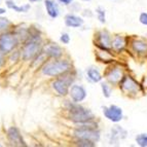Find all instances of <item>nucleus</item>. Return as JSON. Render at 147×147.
Returning a JSON list of instances; mask_svg holds the SVG:
<instances>
[{
	"mask_svg": "<svg viewBox=\"0 0 147 147\" xmlns=\"http://www.w3.org/2000/svg\"><path fill=\"white\" fill-rule=\"evenodd\" d=\"M130 42V35H125L121 33H115L113 34L112 38V52L116 57L123 55V53L127 52Z\"/></svg>",
	"mask_w": 147,
	"mask_h": 147,
	"instance_id": "obj_11",
	"label": "nucleus"
},
{
	"mask_svg": "<svg viewBox=\"0 0 147 147\" xmlns=\"http://www.w3.org/2000/svg\"><path fill=\"white\" fill-rule=\"evenodd\" d=\"M9 25L10 22L6 18H0V32H3L6 29H8Z\"/></svg>",
	"mask_w": 147,
	"mask_h": 147,
	"instance_id": "obj_26",
	"label": "nucleus"
},
{
	"mask_svg": "<svg viewBox=\"0 0 147 147\" xmlns=\"http://www.w3.org/2000/svg\"><path fill=\"white\" fill-rule=\"evenodd\" d=\"M41 49V41H40L39 36L38 37H32L29 41L25 44L22 49V58L25 61L33 59L39 54Z\"/></svg>",
	"mask_w": 147,
	"mask_h": 147,
	"instance_id": "obj_10",
	"label": "nucleus"
},
{
	"mask_svg": "<svg viewBox=\"0 0 147 147\" xmlns=\"http://www.w3.org/2000/svg\"><path fill=\"white\" fill-rule=\"evenodd\" d=\"M67 113H68V118L75 125H81L88 121H93L97 119L95 113L80 103H76L73 101H66L65 103Z\"/></svg>",
	"mask_w": 147,
	"mask_h": 147,
	"instance_id": "obj_1",
	"label": "nucleus"
},
{
	"mask_svg": "<svg viewBox=\"0 0 147 147\" xmlns=\"http://www.w3.org/2000/svg\"><path fill=\"white\" fill-rule=\"evenodd\" d=\"M135 142L139 147H147V133H140L135 137Z\"/></svg>",
	"mask_w": 147,
	"mask_h": 147,
	"instance_id": "obj_24",
	"label": "nucleus"
},
{
	"mask_svg": "<svg viewBox=\"0 0 147 147\" xmlns=\"http://www.w3.org/2000/svg\"><path fill=\"white\" fill-rule=\"evenodd\" d=\"M102 112L103 115L108 121L112 123H119L123 121L125 114H123V108L116 104H110L107 106H102Z\"/></svg>",
	"mask_w": 147,
	"mask_h": 147,
	"instance_id": "obj_9",
	"label": "nucleus"
},
{
	"mask_svg": "<svg viewBox=\"0 0 147 147\" xmlns=\"http://www.w3.org/2000/svg\"><path fill=\"white\" fill-rule=\"evenodd\" d=\"M100 88H101V92H102V95L105 99H109L111 98V96H112L113 93V86H111L109 82L103 79V80L100 82Z\"/></svg>",
	"mask_w": 147,
	"mask_h": 147,
	"instance_id": "obj_21",
	"label": "nucleus"
},
{
	"mask_svg": "<svg viewBox=\"0 0 147 147\" xmlns=\"http://www.w3.org/2000/svg\"><path fill=\"white\" fill-rule=\"evenodd\" d=\"M123 96L130 99H137L145 94V86L141 84L135 76L127 71L123 78L120 80L117 86Z\"/></svg>",
	"mask_w": 147,
	"mask_h": 147,
	"instance_id": "obj_2",
	"label": "nucleus"
},
{
	"mask_svg": "<svg viewBox=\"0 0 147 147\" xmlns=\"http://www.w3.org/2000/svg\"><path fill=\"white\" fill-rule=\"evenodd\" d=\"M64 23L67 27L77 29V28H80L84 26V20L82 17L75 15V13H67L64 18Z\"/></svg>",
	"mask_w": 147,
	"mask_h": 147,
	"instance_id": "obj_18",
	"label": "nucleus"
},
{
	"mask_svg": "<svg viewBox=\"0 0 147 147\" xmlns=\"http://www.w3.org/2000/svg\"><path fill=\"white\" fill-rule=\"evenodd\" d=\"M96 60L100 63L104 64V65H109V64L113 63V62L117 61V57L111 52H106V51H102V49H96L95 52Z\"/></svg>",
	"mask_w": 147,
	"mask_h": 147,
	"instance_id": "obj_15",
	"label": "nucleus"
},
{
	"mask_svg": "<svg viewBox=\"0 0 147 147\" xmlns=\"http://www.w3.org/2000/svg\"><path fill=\"white\" fill-rule=\"evenodd\" d=\"M3 54L4 53H2L1 51H0V66L2 65L3 63H4V58H3Z\"/></svg>",
	"mask_w": 147,
	"mask_h": 147,
	"instance_id": "obj_30",
	"label": "nucleus"
},
{
	"mask_svg": "<svg viewBox=\"0 0 147 147\" xmlns=\"http://www.w3.org/2000/svg\"><path fill=\"white\" fill-rule=\"evenodd\" d=\"M127 72V70L125 64L117 60V61L113 62V63L106 66V68L104 69L103 76L104 79L107 82H109L113 88H117L118 84L123 78V76Z\"/></svg>",
	"mask_w": 147,
	"mask_h": 147,
	"instance_id": "obj_5",
	"label": "nucleus"
},
{
	"mask_svg": "<svg viewBox=\"0 0 147 147\" xmlns=\"http://www.w3.org/2000/svg\"><path fill=\"white\" fill-rule=\"evenodd\" d=\"M6 5H7L8 7L13 9L15 11L17 12H27L30 8V5H23V6H18L17 4H15V2L12 1V0H6Z\"/></svg>",
	"mask_w": 147,
	"mask_h": 147,
	"instance_id": "obj_23",
	"label": "nucleus"
},
{
	"mask_svg": "<svg viewBox=\"0 0 147 147\" xmlns=\"http://www.w3.org/2000/svg\"><path fill=\"white\" fill-rule=\"evenodd\" d=\"M73 138L86 140L98 144L101 140V131L99 127L98 119L81 125H76V127L73 130Z\"/></svg>",
	"mask_w": 147,
	"mask_h": 147,
	"instance_id": "obj_3",
	"label": "nucleus"
},
{
	"mask_svg": "<svg viewBox=\"0 0 147 147\" xmlns=\"http://www.w3.org/2000/svg\"><path fill=\"white\" fill-rule=\"evenodd\" d=\"M58 1H59V3H61L63 5H70L74 0H58Z\"/></svg>",
	"mask_w": 147,
	"mask_h": 147,
	"instance_id": "obj_29",
	"label": "nucleus"
},
{
	"mask_svg": "<svg viewBox=\"0 0 147 147\" xmlns=\"http://www.w3.org/2000/svg\"><path fill=\"white\" fill-rule=\"evenodd\" d=\"M76 75L75 72H74V69L71 71L67 72V73L63 74V75L57 77L54 81H53L52 86L55 90L57 94L61 97H66L69 96V91H70V88L73 84H75Z\"/></svg>",
	"mask_w": 147,
	"mask_h": 147,
	"instance_id": "obj_6",
	"label": "nucleus"
},
{
	"mask_svg": "<svg viewBox=\"0 0 147 147\" xmlns=\"http://www.w3.org/2000/svg\"><path fill=\"white\" fill-rule=\"evenodd\" d=\"M7 138L9 140L10 144L13 145V146H27L22 135H21L20 131L18 130L16 127H11L8 129Z\"/></svg>",
	"mask_w": 147,
	"mask_h": 147,
	"instance_id": "obj_16",
	"label": "nucleus"
},
{
	"mask_svg": "<svg viewBox=\"0 0 147 147\" xmlns=\"http://www.w3.org/2000/svg\"><path fill=\"white\" fill-rule=\"evenodd\" d=\"M127 52L137 60H147V38L140 36H130Z\"/></svg>",
	"mask_w": 147,
	"mask_h": 147,
	"instance_id": "obj_7",
	"label": "nucleus"
},
{
	"mask_svg": "<svg viewBox=\"0 0 147 147\" xmlns=\"http://www.w3.org/2000/svg\"><path fill=\"white\" fill-rule=\"evenodd\" d=\"M81 1H84V2H88V1H91V0H81Z\"/></svg>",
	"mask_w": 147,
	"mask_h": 147,
	"instance_id": "obj_33",
	"label": "nucleus"
},
{
	"mask_svg": "<svg viewBox=\"0 0 147 147\" xmlns=\"http://www.w3.org/2000/svg\"><path fill=\"white\" fill-rule=\"evenodd\" d=\"M127 132L123 127L115 123L114 127H111L110 133L108 134V143L110 145H118L120 141H123L127 138Z\"/></svg>",
	"mask_w": 147,
	"mask_h": 147,
	"instance_id": "obj_12",
	"label": "nucleus"
},
{
	"mask_svg": "<svg viewBox=\"0 0 147 147\" xmlns=\"http://www.w3.org/2000/svg\"><path fill=\"white\" fill-rule=\"evenodd\" d=\"M31 2H36V1H41V0H29Z\"/></svg>",
	"mask_w": 147,
	"mask_h": 147,
	"instance_id": "obj_32",
	"label": "nucleus"
},
{
	"mask_svg": "<svg viewBox=\"0 0 147 147\" xmlns=\"http://www.w3.org/2000/svg\"><path fill=\"white\" fill-rule=\"evenodd\" d=\"M70 40H71V38H70V35H69L68 33H66V32L62 33L61 37H60V41H61L62 43L63 44H69L70 43Z\"/></svg>",
	"mask_w": 147,
	"mask_h": 147,
	"instance_id": "obj_28",
	"label": "nucleus"
},
{
	"mask_svg": "<svg viewBox=\"0 0 147 147\" xmlns=\"http://www.w3.org/2000/svg\"><path fill=\"white\" fill-rule=\"evenodd\" d=\"M45 9H47V15L52 19H57L60 15V8L58 3L55 0H45L44 1Z\"/></svg>",
	"mask_w": 147,
	"mask_h": 147,
	"instance_id": "obj_20",
	"label": "nucleus"
},
{
	"mask_svg": "<svg viewBox=\"0 0 147 147\" xmlns=\"http://www.w3.org/2000/svg\"><path fill=\"white\" fill-rule=\"evenodd\" d=\"M95 15L97 17V20L101 25H106L107 23V17H106V9L103 6H97L95 9Z\"/></svg>",
	"mask_w": 147,
	"mask_h": 147,
	"instance_id": "obj_22",
	"label": "nucleus"
},
{
	"mask_svg": "<svg viewBox=\"0 0 147 147\" xmlns=\"http://www.w3.org/2000/svg\"><path fill=\"white\" fill-rule=\"evenodd\" d=\"M18 39L15 35L5 33L0 36V51L4 54H8L17 47Z\"/></svg>",
	"mask_w": 147,
	"mask_h": 147,
	"instance_id": "obj_14",
	"label": "nucleus"
},
{
	"mask_svg": "<svg viewBox=\"0 0 147 147\" xmlns=\"http://www.w3.org/2000/svg\"><path fill=\"white\" fill-rule=\"evenodd\" d=\"M63 54V49L57 43H49L44 49V55L52 59H61Z\"/></svg>",
	"mask_w": 147,
	"mask_h": 147,
	"instance_id": "obj_19",
	"label": "nucleus"
},
{
	"mask_svg": "<svg viewBox=\"0 0 147 147\" xmlns=\"http://www.w3.org/2000/svg\"><path fill=\"white\" fill-rule=\"evenodd\" d=\"M112 38L113 34L109 30L105 29H100L97 32H95L94 34V45L96 49H102V51H106V52H112Z\"/></svg>",
	"mask_w": 147,
	"mask_h": 147,
	"instance_id": "obj_8",
	"label": "nucleus"
},
{
	"mask_svg": "<svg viewBox=\"0 0 147 147\" xmlns=\"http://www.w3.org/2000/svg\"><path fill=\"white\" fill-rule=\"evenodd\" d=\"M86 77L91 84H100L104 79L103 73L100 71L98 67L91 66L86 68Z\"/></svg>",
	"mask_w": 147,
	"mask_h": 147,
	"instance_id": "obj_17",
	"label": "nucleus"
},
{
	"mask_svg": "<svg viewBox=\"0 0 147 147\" xmlns=\"http://www.w3.org/2000/svg\"><path fill=\"white\" fill-rule=\"evenodd\" d=\"M71 70H73L72 62L66 59H53L44 64L41 69L42 74L49 77H59Z\"/></svg>",
	"mask_w": 147,
	"mask_h": 147,
	"instance_id": "obj_4",
	"label": "nucleus"
},
{
	"mask_svg": "<svg viewBox=\"0 0 147 147\" xmlns=\"http://www.w3.org/2000/svg\"><path fill=\"white\" fill-rule=\"evenodd\" d=\"M3 13H5V9L0 7V15H3Z\"/></svg>",
	"mask_w": 147,
	"mask_h": 147,
	"instance_id": "obj_31",
	"label": "nucleus"
},
{
	"mask_svg": "<svg viewBox=\"0 0 147 147\" xmlns=\"http://www.w3.org/2000/svg\"><path fill=\"white\" fill-rule=\"evenodd\" d=\"M69 97L73 102L76 103H81L88 97V91L82 84H73L69 91Z\"/></svg>",
	"mask_w": 147,
	"mask_h": 147,
	"instance_id": "obj_13",
	"label": "nucleus"
},
{
	"mask_svg": "<svg viewBox=\"0 0 147 147\" xmlns=\"http://www.w3.org/2000/svg\"><path fill=\"white\" fill-rule=\"evenodd\" d=\"M138 20H139V23L145 27H147V12L146 11H142L141 13L139 15V18H138Z\"/></svg>",
	"mask_w": 147,
	"mask_h": 147,
	"instance_id": "obj_27",
	"label": "nucleus"
},
{
	"mask_svg": "<svg viewBox=\"0 0 147 147\" xmlns=\"http://www.w3.org/2000/svg\"><path fill=\"white\" fill-rule=\"evenodd\" d=\"M74 144L79 147H95L97 146V143L91 142V141H86V140H79L74 139Z\"/></svg>",
	"mask_w": 147,
	"mask_h": 147,
	"instance_id": "obj_25",
	"label": "nucleus"
}]
</instances>
